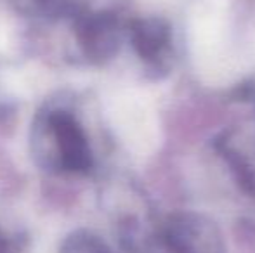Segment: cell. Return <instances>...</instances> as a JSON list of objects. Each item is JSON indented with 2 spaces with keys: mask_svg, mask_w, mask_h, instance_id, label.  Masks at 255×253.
Instances as JSON below:
<instances>
[{
  "mask_svg": "<svg viewBox=\"0 0 255 253\" xmlns=\"http://www.w3.org/2000/svg\"><path fill=\"white\" fill-rule=\"evenodd\" d=\"M103 250L104 245L98 238L85 231H78L64 240L59 253H101Z\"/></svg>",
  "mask_w": 255,
  "mask_h": 253,
  "instance_id": "cell-5",
  "label": "cell"
},
{
  "mask_svg": "<svg viewBox=\"0 0 255 253\" xmlns=\"http://www.w3.org/2000/svg\"><path fill=\"white\" fill-rule=\"evenodd\" d=\"M49 127L59 149L61 163L66 170L84 173L91 169L92 156L87 139L82 128L66 111H54L49 118Z\"/></svg>",
  "mask_w": 255,
  "mask_h": 253,
  "instance_id": "cell-2",
  "label": "cell"
},
{
  "mask_svg": "<svg viewBox=\"0 0 255 253\" xmlns=\"http://www.w3.org/2000/svg\"><path fill=\"white\" fill-rule=\"evenodd\" d=\"M170 31L165 21L158 17L137 19L132 23V44L141 58L153 59L167 45Z\"/></svg>",
  "mask_w": 255,
  "mask_h": 253,
  "instance_id": "cell-4",
  "label": "cell"
},
{
  "mask_svg": "<svg viewBox=\"0 0 255 253\" xmlns=\"http://www.w3.org/2000/svg\"><path fill=\"white\" fill-rule=\"evenodd\" d=\"M75 31L84 51L94 61H106L117 52L118 24L113 14L98 12L78 17Z\"/></svg>",
  "mask_w": 255,
  "mask_h": 253,
  "instance_id": "cell-3",
  "label": "cell"
},
{
  "mask_svg": "<svg viewBox=\"0 0 255 253\" xmlns=\"http://www.w3.org/2000/svg\"><path fill=\"white\" fill-rule=\"evenodd\" d=\"M165 248L170 253H222L219 233L196 215H174L165 229Z\"/></svg>",
  "mask_w": 255,
  "mask_h": 253,
  "instance_id": "cell-1",
  "label": "cell"
},
{
  "mask_svg": "<svg viewBox=\"0 0 255 253\" xmlns=\"http://www.w3.org/2000/svg\"><path fill=\"white\" fill-rule=\"evenodd\" d=\"M9 250H10L9 241L3 240V236L0 234V253H9Z\"/></svg>",
  "mask_w": 255,
  "mask_h": 253,
  "instance_id": "cell-7",
  "label": "cell"
},
{
  "mask_svg": "<svg viewBox=\"0 0 255 253\" xmlns=\"http://www.w3.org/2000/svg\"><path fill=\"white\" fill-rule=\"evenodd\" d=\"M226 156H228V160H229V165L233 167L236 180L242 184V187L249 192V194L255 196V170L242 158V156L229 151V149H226Z\"/></svg>",
  "mask_w": 255,
  "mask_h": 253,
  "instance_id": "cell-6",
  "label": "cell"
}]
</instances>
